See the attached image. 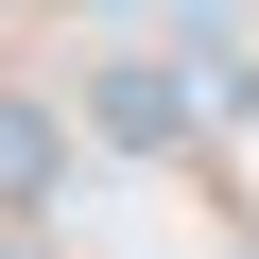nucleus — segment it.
Listing matches in <instances>:
<instances>
[{"instance_id": "f03ea898", "label": "nucleus", "mask_w": 259, "mask_h": 259, "mask_svg": "<svg viewBox=\"0 0 259 259\" xmlns=\"http://www.w3.org/2000/svg\"><path fill=\"white\" fill-rule=\"evenodd\" d=\"M52 173H69V121H52V104H18V87H0V207H35Z\"/></svg>"}, {"instance_id": "f257e3e1", "label": "nucleus", "mask_w": 259, "mask_h": 259, "mask_svg": "<svg viewBox=\"0 0 259 259\" xmlns=\"http://www.w3.org/2000/svg\"><path fill=\"white\" fill-rule=\"evenodd\" d=\"M87 121H104V139H139V156H173V139H190V87L139 69V52H104V69H87Z\"/></svg>"}]
</instances>
